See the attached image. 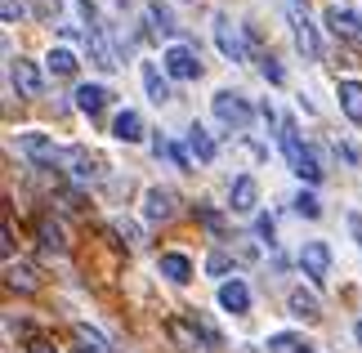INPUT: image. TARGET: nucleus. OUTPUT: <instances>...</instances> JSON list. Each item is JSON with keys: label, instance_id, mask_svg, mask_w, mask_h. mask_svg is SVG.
<instances>
[{"label": "nucleus", "instance_id": "1", "mask_svg": "<svg viewBox=\"0 0 362 353\" xmlns=\"http://www.w3.org/2000/svg\"><path fill=\"white\" fill-rule=\"evenodd\" d=\"M282 152H286L291 170H296L304 183H317V179H322V166H317V157L300 144V125H296V121H282Z\"/></svg>", "mask_w": 362, "mask_h": 353}, {"label": "nucleus", "instance_id": "2", "mask_svg": "<svg viewBox=\"0 0 362 353\" xmlns=\"http://www.w3.org/2000/svg\"><path fill=\"white\" fill-rule=\"evenodd\" d=\"M215 45L233 63H246L250 59V45H246V36H242V23H233L228 13H215Z\"/></svg>", "mask_w": 362, "mask_h": 353}, {"label": "nucleus", "instance_id": "3", "mask_svg": "<svg viewBox=\"0 0 362 353\" xmlns=\"http://www.w3.org/2000/svg\"><path fill=\"white\" fill-rule=\"evenodd\" d=\"M211 108H215V117L224 121V125H233V130H246L250 117H255V108H250L242 94H233V90H219L211 98Z\"/></svg>", "mask_w": 362, "mask_h": 353}, {"label": "nucleus", "instance_id": "4", "mask_svg": "<svg viewBox=\"0 0 362 353\" xmlns=\"http://www.w3.org/2000/svg\"><path fill=\"white\" fill-rule=\"evenodd\" d=\"M291 32H296V45H300V54L304 59H322V40H317V27L309 23V13H304V5L300 0H291Z\"/></svg>", "mask_w": 362, "mask_h": 353}, {"label": "nucleus", "instance_id": "5", "mask_svg": "<svg viewBox=\"0 0 362 353\" xmlns=\"http://www.w3.org/2000/svg\"><path fill=\"white\" fill-rule=\"evenodd\" d=\"M161 67H165V76H175V81H197V76H202L197 50H188V45H165Z\"/></svg>", "mask_w": 362, "mask_h": 353}, {"label": "nucleus", "instance_id": "6", "mask_svg": "<svg viewBox=\"0 0 362 353\" xmlns=\"http://www.w3.org/2000/svg\"><path fill=\"white\" fill-rule=\"evenodd\" d=\"M300 268H304L313 282H327V273H331V246H327V242H304Z\"/></svg>", "mask_w": 362, "mask_h": 353}, {"label": "nucleus", "instance_id": "7", "mask_svg": "<svg viewBox=\"0 0 362 353\" xmlns=\"http://www.w3.org/2000/svg\"><path fill=\"white\" fill-rule=\"evenodd\" d=\"M322 18H327V27H331V36H344V40H354V36H362V13H354V9H344V5H327L322 9Z\"/></svg>", "mask_w": 362, "mask_h": 353}, {"label": "nucleus", "instance_id": "8", "mask_svg": "<svg viewBox=\"0 0 362 353\" xmlns=\"http://www.w3.org/2000/svg\"><path fill=\"white\" fill-rule=\"evenodd\" d=\"M86 50H90V63L99 67V72H112V67H117V50L107 45L103 27H90V32H86Z\"/></svg>", "mask_w": 362, "mask_h": 353}, {"label": "nucleus", "instance_id": "9", "mask_svg": "<svg viewBox=\"0 0 362 353\" xmlns=\"http://www.w3.org/2000/svg\"><path fill=\"white\" fill-rule=\"evenodd\" d=\"M144 215H148V224L175 219V192H170V188H148V197H144Z\"/></svg>", "mask_w": 362, "mask_h": 353}, {"label": "nucleus", "instance_id": "10", "mask_svg": "<svg viewBox=\"0 0 362 353\" xmlns=\"http://www.w3.org/2000/svg\"><path fill=\"white\" fill-rule=\"evenodd\" d=\"M18 148H23V157H32L36 166H54L59 161V148H54V139H45V134H23L18 139Z\"/></svg>", "mask_w": 362, "mask_h": 353}, {"label": "nucleus", "instance_id": "11", "mask_svg": "<svg viewBox=\"0 0 362 353\" xmlns=\"http://www.w3.org/2000/svg\"><path fill=\"white\" fill-rule=\"evenodd\" d=\"M9 81H13V90L27 94V98L40 94V72H36L32 59H13V63H9Z\"/></svg>", "mask_w": 362, "mask_h": 353}, {"label": "nucleus", "instance_id": "12", "mask_svg": "<svg viewBox=\"0 0 362 353\" xmlns=\"http://www.w3.org/2000/svg\"><path fill=\"white\" fill-rule=\"evenodd\" d=\"M255 202H259V183L250 179V175H242V179H233V192H228V206L238 210V215H250L255 210Z\"/></svg>", "mask_w": 362, "mask_h": 353}, {"label": "nucleus", "instance_id": "13", "mask_svg": "<svg viewBox=\"0 0 362 353\" xmlns=\"http://www.w3.org/2000/svg\"><path fill=\"white\" fill-rule=\"evenodd\" d=\"M219 308H224V313H246L250 308V287L246 282H219Z\"/></svg>", "mask_w": 362, "mask_h": 353}, {"label": "nucleus", "instance_id": "14", "mask_svg": "<svg viewBox=\"0 0 362 353\" xmlns=\"http://www.w3.org/2000/svg\"><path fill=\"white\" fill-rule=\"evenodd\" d=\"M112 139H121V144H139L144 139V117H139L134 108H125L112 117Z\"/></svg>", "mask_w": 362, "mask_h": 353}, {"label": "nucleus", "instance_id": "15", "mask_svg": "<svg viewBox=\"0 0 362 353\" xmlns=\"http://www.w3.org/2000/svg\"><path fill=\"white\" fill-rule=\"evenodd\" d=\"M157 273H161L165 282H175V287H184V282L192 277V260H188V255H179V250H170V255H161V260H157Z\"/></svg>", "mask_w": 362, "mask_h": 353}, {"label": "nucleus", "instance_id": "16", "mask_svg": "<svg viewBox=\"0 0 362 353\" xmlns=\"http://www.w3.org/2000/svg\"><path fill=\"white\" fill-rule=\"evenodd\" d=\"M340 94V108H344V117H349L354 125H362V81H340L336 86Z\"/></svg>", "mask_w": 362, "mask_h": 353}, {"label": "nucleus", "instance_id": "17", "mask_svg": "<svg viewBox=\"0 0 362 353\" xmlns=\"http://www.w3.org/2000/svg\"><path fill=\"white\" fill-rule=\"evenodd\" d=\"M67 161H72V175L86 183V179H99L103 175V161L94 157V152H86V148H76V152H67Z\"/></svg>", "mask_w": 362, "mask_h": 353}, {"label": "nucleus", "instance_id": "18", "mask_svg": "<svg viewBox=\"0 0 362 353\" xmlns=\"http://www.w3.org/2000/svg\"><path fill=\"white\" fill-rule=\"evenodd\" d=\"M107 98H112V94H107L103 86H81L76 90V108L86 112V117H99V112L107 108Z\"/></svg>", "mask_w": 362, "mask_h": 353}, {"label": "nucleus", "instance_id": "19", "mask_svg": "<svg viewBox=\"0 0 362 353\" xmlns=\"http://www.w3.org/2000/svg\"><path fill=\"white\" fill-rule=\"evenodd\" d=\"M188 148H192V157H197L202 166L215 161V139L206 134V125H188Z\"/></svg>", "mask_w": 362, "mask_h": 353}, {"label": "nucleus", "instance_id": "20", "mask_svg": "<svg viewBox=\"0 0 362 353\" xmlns=\"http://www.w3.org/2000/svg\"><path fill=\"white\" fill-rule=\"evenodd\" d=\"M291 313H296L300 322H317L322 318V304H317L313 291H291Z\"/></svg>", "mask_w": 362, "mask_h": 353}, {"label": "nucleus", "instance_id": "21", "mask_svg": "<svg viewBox=\"0 0 362 353\" xmlns=\"http://www.w3.org/2000/svg\"><path fill=\"white\" fill-rule=\"evenodd\" d=\"M144 90H148L152 103H165V98H170V81L161 76L157 63H144Z\"/></svg>", "mask_w": 362, "mask_h": 353}, {"label": "nucleus", "instance_id": "22", "mask_svg": "<svg viewBox=\"0 0 362 353\" xmlns=\"http://www.w3.org/2000/svg\"><path fill=\"white\" fill-rule=\"evenodd\" d=\"M165 331H170V340H175L179 349L202 353V345H197V322H165Z\"/></svg>", "mask_w": 362, "mask_h": 353}, {"label": "nucleus", "instance_id": "23", "mask_svg": "<svg viewBox=\"0 0 362 353\" xmlns=\"http://www.w3.org/2000/svg\"><path fill=\"white\" fill-rule=\"evenodd\" d=\"M45 67H49L54 76H72V72H76V54L59 45V50H49V54H45Z\"/></svg>", "mask_w": 362, "mask_h": 353}, {"label": "nucleus", "instance_id": "24", "mask_svg": "<svg viewBox=\"0 0 362 353\" xmlns=\"http://www.w3.org/2000/svg\"><path fill=\"white\" fill-rule=\"evenodd\" d=\"M76 340H81V353H112L103 335L94 331V327H86V322H76Z\"/></svg>", "mask_w": 362, "mask_h": 353}, {"label": "nucleus", "instance_id": "25", "mask_svg": "<svg viewBox=\"0 0 362 353\" xmlns=\"http://www.w3.org/2000/svg\"><path fill=\"white\" fill-rule=\"evenodd\" d=\"M5 282H9L13 291H36V273L27 264H9L5 268Z\"/></svg>", "mask_w": 362, "mask_h": 353}, {"label": "nucleus", "instance_id": "26", "mask_svg": "<svg viewBox=\"0 0 362 353\" xmlns=\"http://www.w3.org/2000/svg\"><path fill=\"white\" fill-rule=\"evenodd\" d=\"M40 242L49 250H67V237H63V224L59 219H40Z\"/></svg>", "mask_w": 362, "mask_h": 353}, {"label": "nucleus", "instance_id": "27", "mask_svg": "<svg viewBox=\"0 0 362 353\" xmlns=\"http://www.w3.org/2000/svg\"><path fill=\"white\" fill-rule=\"evenodd\" d=\"M296 210H300L304 219H317V215H322V202H317L309 188H300V192H296Z\"/></svg>", "mask_w": 362, "mask_h": 353}, {"label": "nucleus", "instance_id": "28", "mask_svg": "<svg viewBox=\"0 0 362 353\" xmlns=\"http://www.w3.org/2000/svg\"><path fill=\"white\" fill-rule=\"evenodd\" d=\"M228 268H233L228 250H211V255H206V273H211V277H228Z\"/></svg>", "mask_w": 362, "mask_h": 353}, {"label": "nucleus", "instance_id": "29", "mask_svg": "<svg viewBox=\"0 0 362 353\" xmlns=\"http://www.w3.org/2000/svg\"><path fill=\"white\" fill-rule=\"evenodd\" d=\"M148 18H152V23H157V32H165V36H170V32H175V13H170V9H165V5H157V0H152V5H148Z\"/></svg>", "mask_w": 362, "mask_h": 353}, {"label": "nucleus", "instance_id": "30", "mask_svg": "<svg viewBox=\"0 0 362 353\" xmlns=\"http://www.w3.org/2000/svg\"><path fill=\"white\" fill-rule=\"evenodd\" d=\"M63 13V0H36V18L40 23H54Z\"/></svg>", "mask_w": 362, "mask_h": 353}, {"label": "nucleus", "instance_id": "31", "mask_svg": "<svg viewBox=\"0 0 362 353\" xmlns=\"http://www.w3.org/2000/svg\"><path fill=\"white\" fill-rule=\"evenodd\" d=\"M112 228L121 233V242H125V246H139V242H144V237H139V224H130V219H117Z\"/></svg>", "mask_w": 362, "mask_h": 353}, {"label": "nucleus", "instance_id": "32", "mask_svg": "<svg viewBox=\"0 0 362 353\" xmlns=\"http://www.w3.org/2000/svg\"><path fill=\"white\" fill-rule=\"evenodd\" d=\"M255 233H259V242H269V246H273V233H277V219H273V215H259V219H255Z\"/></svg>", "mask_w": 362, "mask_h": 353}, {"label": "nucleus", "instance_id": "33", "mask_svg": "<svg viewBox=\"0 0 362 353\" xmlns=\"http://www.w3.org/2000/svg\"><path fill=\"white\" fill-rule=\"evenodd\" d=\"M0 18H5V23H18L23 18V0H0Z\"/></svg>", "mask_w": 362, "mask_h": 353}, {"label": "nucleus", "instance_id": "34", "mask_svg": "<svg viewBox=\"0 0 362 353\" xmlns=\"http://www.w3.org/2000/svg\"><path fill=\"white\" fill-rule=\"evenodd\" d=\"M259 72L269 76V81H282V63H277L273 54H264V59H259Z\"/></svg>", "mask_w": 362, "mask_h": 353}, {"label": "nucleus", "instance_id": "35", "mask_svg": "<svg viewBox=\"0 0 362 353\" xmlns=\"http://www.w3.org/2000/svg\"><path fill=\"white\" fill-rule=\"evenodd\" d=\"M27 353H59V349H54V340H45V335H36V340L27 345Z\"/></svg>", "mask_w": 362, "mask_h": 353}, {"label": "nucleus", "instance_id": "36", "mask_svg": "<svg viewBox=\"0 0 362 353\" xmlns=\"http://www.w3.org/2000/svg\"><path fill=\"white\" fill-rule=\"evenodd\" d=\"M202 219H206V228H211V233H224V219H219L215 210H202Z\"/></svg>", "mask_w": 362, "mask_h": 353}, {"label": "nucleus", "instance_id": "37", "mask_svg": "<svg viewBox=\"0 0 362 353\" xmlns=\"http://www.w3.org/2000/svg\"><path fill=\"white\" fill-rule=\"evenodd\" d=\"M269 349H273V353H277V349H296V340H291V335H273Z\"/></svg>", "mask_w": 362, "mask_h": 353}, {"label": "nucleus", "instance_id": "38", "mask_svg": "<svg viewBox=\"0 0 362 353\" xmlns=\"http://www.w3.org/2000/svg\"><path fill=\"white\" fill-rule=\"evenodd\" d=\"M336 152H340V157H344V161H349V166H358V152H354L349 144H336Z\"/></svg>", "mask_w": 362, "mask_h": 353}, {"label": "nucleus", "instance_id": "39", "mask_svg": "<svg viewBox=\"0 0 362 353\" xmlns=\"http://www.w3.org/2000/svg\"><path fill=\"white\" fill-rule=\"evenodd\" d=\"M349 228H354V237H358V246H362V215H349Z\"/></svg>", "mask_w": 362, "mask_h": 353}, {"label": "nucleus", "instance_id": "40", "mask_svg": "<svg viewBox=\"0 0 362 353\" xmlns=\"http://www.w3.org/2000/svg\"><path fill=\"white\" fill-rule=\"evenodd\" d=\"M291 353H317L313 345H296V349H291Z\"/></svg>", "mask_w": 362, "mask_h": 353}, {"label": "nucleus", "instance_id": "41", "mask_svg": "<svg viewBox=\"0 0 362 353\" xmlns=\"http://www.w3.org/2000/svg\"><path fill=\"white\" fill-rule=\"evenodd\" d=\"M354 335H358V345H362V322H358V331H354Z\"/></svg>", "mask_w": 362, "mask_h": 353}]
</instances>
